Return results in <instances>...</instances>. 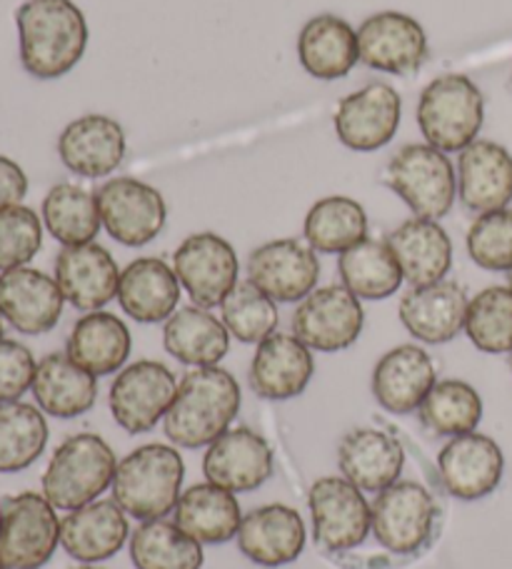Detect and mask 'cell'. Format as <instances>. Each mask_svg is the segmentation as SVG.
Masks as SVG:
<instances>
[{"label": "cell", "mask_w": 512, "mask_h": 569, "mask_svg": "<svg viewBox=\"0 0 512 569\" xmlns=\"http://www.w3.org/2000/svg\"><path fill=\"white\" fill-rule=\"evenodd\" d=\"M417 415L427 432L457 437L477 430L483 420V400L473 385L463 380H443L435 382V388L427 392Z\"/></svg>", "instance_id": "60d3db41"}, {"label": "cell", "mask_w": 512, "mask_h": 569, "mask_svg": "<svg viewBox=\"0 0 512 569\" xmlns=\"http://www.w3.org/2000/svg\"><path fill=\"white\" fill-rule=\"evenodd\" d=\"M130 560L138 569H200L205 555L176 522L148 520L130 535Z\"/></svg>", "instance_id": "f35d334b"}, {"label": "cell", "mask_w": 512, "mask_h": 569, "mask_svg": "<svg viewBox=\"0 0 512 569\" xmlns=\"http://www.w3.org/2000/svg\"><path fill=\"white\" fill-rule=\"evenodd\" d=\"M240 385L228 370L196 368L180 380L176 400L163 420L168 440L183 450H200L230 430L240 410Z\"/></svg>", "instance_id": "7a4b0ae2"}, {"label": "cell", "mask_w": 512, "mask_h": 569, "mask_svg": "<svg viewBox=\"0 0 512 569\" xmlns=\"http://www.w3.org/2000/svg\"><path fill=\"white\" fill-rule=\"evenodd\" d=\"M361 63L391 76H413L427 58V36L415 18L385 10L363 20L357 30Z\"/></svg>", "instance_id": "5bb4252c"}, {"label": "cell", "mask_w": 512, "mask_h": 569, "mask_svg": "<svg viewBox=\"0 0 512 569\" xmlns=\"http://www.w3.org/2000/svg\"><path fill=\"white\" fill-rule=\"evenodd\" d=\"M178 392V380L168 365L138 360L122 368L110 385V412L128 435L150 432L166 420Z\"/></svg>", "instance_id": "ba28073f"}, {"label": "cell", "mask_w": 512, "mask_h": 569, "mask_svg": "<svg viewBox=\"0 0 512 569\" xmlns=\"http://www.w3.org/2000/svg\"><path fill=\"white\" fill-rule=\"evenodd\" d=\"M48 445L43 412L28 402L0 405V475L23 472Z\"/></svg>", "instance_id": "ab89813d"}, {"label": "cell", "mask_w": 512, "mask_h": 569, "mask_svg": "<svg viewBox=\"0 0 512 569\" xmlns=\"http://www.w3.org/2000/svg\"><path fill=\"white\" fill-rule=\"evenodd\" d=\"M385 242L413 288L445 280L453 268V242L437 220L410 218Z\"/></svg>", "instance_id": "f1b7e54d"}, {"label": "cell", "mask_w": 512, "mask_h": 569, "mask_svg": "<svg viewBox=\"0 0 512 569\" xmlns=\"http://www.w3.org/2000/svg\"><path fill=\"white\" fill-rule=\"evenodd\" d=\"M120 272L118 262L98 242L63 248L56 258L58 288L73 308L83 312L102 310L118 298Z\"/></svg>", "instance_id": "44dd1931"}, {"label": "cell", "mask_w": 512, "mask_h": 569, "mask_svg": "<svg viewBox=\"0 0 512 569\" xmlns=\"http://www.w3.org/2000/svg\"><path fill=\"white\" fill-rule=\"evenodd\" d=\"M315 542L327 552H347L373 532V510L363 490L345 477H321L307 495Z\"/></svg>", "instance_id": "9c48e42d"}, {"label": "cell", "mask_w": 512, "mask_h": 569, "mask_svg": "<svg viewBox=\"0 0 512 569\" xmlns=\"http://www.w3.org/2000/svg\"><path fill=\"white\" fill-rule=\"evenodd\" d=\"M220 315L233 338L245 345H258L270 338L280 322L278 302L255 288L250 280L235 284L220 305Z\"/></svg>", "instance_id": "7bdbcfd3"}, {"label": "cell", "mask_w": 512, "mask_h": 569, "mask_svg": "<svg viewBox=\"0 0 512 569\" xmlns=\"http://www.w3.org/2000/svg\"><path fill=\"white\" fill-rule=\"evenodd\" d=\"M43 222L63 248L88 246L102 228L98 198L76 182H60L43 200Z\"/></svg>", "instance_id": "74e56055"}, {"label": "cell", "mask_w": 512, "mask_h": 569, "mask_svg": "<svg viewBox=\"0 0 512 569\" xmlns=\"http://www.w3.org/2000/svg\"><path fill=\"white\" fill-rule=\"evenodd\" d=\"M205 480L233 495L253 492L270 480L273 450L250 427H233L208 445L203 457Z\"/></svg>", "instance_id": "e0dca14e"}, {"label": "cell", "mask_w": 512, "mask_h": 569, "mask_svg": "<svg viewBox=\"0 0 512 569\" xmlns=\"http://www.w3.org/2000/svg\"><path fill=\"white\" fill-rule=\"evenodd\" d=\"M0 342H3V315H0Z\"/></svg>", "instance_id": "c3c4849f"}, {"label": "cell", "mask_w": 512, "mask_h": 569, "mask_svg": "<svg viewBox=\"0 0 512 569\" xmlns=\"http://www.w3.org/2000/svg\"><path fill=\"white\" fill-rule=\"evenodd\" d=\"M315 360L295 335L273 332L258 342L250 362V388L263 400L283 402L305 392L313 380Z\"/></svg>", "instance_id": "d6986e66"}, {"label": "cell", "mask_w": 512, "mask_h": 569, "mask_svg": "<svg viewBox=\"0 0 512 569\" xmlns=\"http://www.w3.org/2000/svg\"><path fill=\"white\" fill-rule=\"evenodd\" d=\"M457 196L470 210H503L512 200V156L493 140H475L460 152Z\"/></svg>", "instance_id": "7402d4cb"}, {"label": "cell", "mask_w": 512, "mask_h": 569, "mask_svg": "<svg viewBox=\"0 0 512 569\" xmlns=\"http://www.w3.org/2000/svg\"><path fill=\"white\" fill-rule=\"evenodd\" d=\"M183 480L186 462L178 447L152 442L122 457L110 490L112 500L136 520H166V515L176 512Z\"/></svg>", "instance_id": "3957f363"}, {"label": "cell", "mask_w": 512, "mask_h": 569, "mask_svg": "<svg viewBox=\"0 0 512 569\" xmlns=\"http://www.w3.org/2000/svg\"><path fill=\"white\" fill-rule=\"evenodd\" d=\"M465 332L480 352H512V288L493 284L480 290L467 305Z\"/></svg>", "instance_id": "b9f144b4"}, {"label": "cell", "mask_w": 512, "mask_h": 569, "mask_svg": "<svg viewBox=\"0 0 512 569\" xmlns=\"http://www.w3.org/2000/svg\"><path fill=\"white\" fill-rule=\"evenodd\" d=\"M387 188L397 192L415 218L440 220L455 206L457 178L443 150L410 142L391 158L385 168Z\"/></svg>", "instance_id": "8992f818"}, {"label": "cell", "mask_w": 512, "mask_h": 569, "mask_svg": "<svg viewBox=\"0 0 512 569\" xmlns=\"http://www.w3.org/2000/svg\"><path fill=\"white\" fill-rule=\"evenodd\" d=\"M76 569H98V567H88V565H86V567H76Z\"/></svg>", "instance_id": "f907efd6"}, {"label": "cell", "mask_w": 512, "mask_h": 569, "mask_svg": "<svg viewBox=\"0 0 512 569\" xmlns=\"http://www.w3.org/2000/svg\"><path fill=\"white\" fill-rule=\"evenodd\" d=\"M130 330L118 315L112 312H88L80 318L68 338V358L96 378H106L122 370L130 358Z\"/></svg>", "instance_id": "d6a6232c"}, {"label": "cell", "mask_w": 512, "mask_h": 569, "mask_svg": "<svg viewBox=\"0 0 512 569\" xmlns=\"http://www.w3.org/2000/svg\"><path fill=\"white\" fill-rule=\"evenodd\" d=\"M365 325L361 298L345 284L315 288L293 312V335L317 352H341L357 342Z\"/></svg>", "instance_id": "8fae6325"}, {"label": "cell", "mask_w": 512, "mask_h": 569, "mask_svg": "<svg viewBox=\"0 0 512 569\" xmlns=\"http://www.w3.org/2000/svg\"><path fill=\"white\" fill-rule=\"evenodd\" d=\"M373 510V535L393 555H413L435 527V502L423 485L401 482L377 492Z\"/></svg>", "instance_id": "4fadbf2b"}, {"label": "cell", "mask_w": 512, "mask_h": 569, "mask_svg": "<svg viewBox=\"0 0 512 569\" xmlns=\"http://www.w3.org/2000/svg\"><path fill=\"white\" fill-rule=\"evenodd\" d=\"M20 63L38 80L70 73L88 46V23L73 0H26L16 13Z\"/></svg>", "instance_id": "6da1fadb"}, {"label": "cell", "mask_w": 512, "mask_h": 569, "mask_svg": "<svg viewBox=\"0 0 512 569\" xmlns=\"http://www.w3.org/2000/svg\"><path fill=\"white\" fill-rule=\"evenodd\" d=\"M58 156L80 178H106L126 158V133L108 116H83L60 133Z\"/></svg>", "instance_id": "83f0119b"}, {"label": "cell", "mask_w": 512, "mask_h": 569, "mask_svg": "<svg viewBox=\"0 0 512 569\" xmlns=\"http://www.w3.org/2000/svg\"><path fill=\"white\" fill-rule=\"evenodd\" d=\"M180 288L176 270L166 260L138 258L120 272L118 302L136 322H163L178 310Z\"/></svg>", "instance_id": "f546056e"}, {"label": "cell", "mask_w": 512, "mask_h": 569, "mask_svg": "<svg viewBox=\"0 0 512 569\" xmlns=\"http://www.w3.org/2000/svg\"><path fill=\"white\" fill-rule=\"evenodd\" d=\"M116 470V452L100 435H73L50 457L43 472V495L56 510H80L110 490Z\"/></svg>", "instance_id": "277c9868"}, {"label": "cell", "mask_w": 512, "mask_h": 569, "mask_svg": "<svg viewBox=\"0 0 512 569\" xmlns=\"http://www.w3.org/2000/svg\"><path fill=\"white\" fill-rule=\"evenodd\" d=\"M405 452L401 442L375 427H355L337 445V467L347 482L363 492H383L403 472Z\"/></svg>", "instance_id": "603a6c76"}, {"label": "cell", "mask_w": 512, "mask_h": 569, "mask_svg": "<svg viewBox=\"0 0 512 569\" xmlns=\"http://www.w3.org/2000/svg\"><path fill=\"white\" fill-rule=\"evenodd\" d=\"M163 345L183 365L213 368L230 350V332L223 320L198 305L176 310L163 328Z\"/></svg>", "instance_id": "e575fe53"}, {"label": "cell", "mask_w": 512, "mask_h": 569, "mask_svg": "<svg viewBox=\"0 0 512 569\" xmlns=\"http://www.w3.org/2000/svg\"><path fill=\"white\" fill-rule=\"evenodd\" d=\"M437 375L430 355L417 345H401L385 352L373 370V395L383 410L410 415L420 410Z\"/></svg>", "instance_id": "4316f807"}, {"label": "cell", "mask_w": 512, "mask_h": 569, "mask_svg": "<svg viewBox=\"0 0 512 569\" xmlns=\"http://www.w3.org/2000/svg\"><path fill=\"white\" fill-rule=\"evenodd\" d=\"M63 290L53 278L33 268L0 272V315L23 335H43L63 315Z\"/></svg>", "instance_id": "ffe728a7"}, {"label": "cell", "mask_w": 512, "mask_h": 569, "mask_svg": "<svg viewBox=\"0 0 512 569\" xmlns=\"http://www.w3.org/2000/svg\"><path fill=\"white\" fill-rule=\"evenodd\" d=\"M337 272L345 288L361 300L391 298L405 280L391 246L371 238L343 252L337 260Z\"/></svg>", "instance_id": "d590c367"}, {"label": "cell", "mask_w": 512, "mask_h": 569, "mask_svg": "<svg viewBox=\"0 0 512 569\" xmlns=\"http://www.w3.org/2000/svg\"><path fill=\"white\" fill-rule=\"evenodd\" d=\"M467 305V295L457 282L440 280L403 295L401 322L415 340L445 345L465 330Z\"/></svg>", "instance_id": "cb8c5ba5"}, {"label": "cell", "mask_w": 512, "mask_h": 569, "mask_svg": "<svg viewBox=\"0 0 512 569\" xmlns=\"http://www.w3.org/2000/svg\"><path fill=\"white\" fill-rule=\"evenodd\" d=\"M28 196V178L23 168L6 156H0V210L20 206Z\"/></svg>", "instance_id": "7dc6e473"}, {"label": "cell", "mask_w": 512, "mask_h": 569, "mask_svg": "<svg viewBox=\"0 0 512 569\" xmlns=\"http://www.w3.org/2000/svg\"><path fill=\"white\" fill-rule=\"evenodd\" d=\"M467 252L477 268L490 272L512 270V210L477 216L467 230Z\"/></svg>", "instance_id": "ee69618b"}, {"label": "cell", "mask_w": 512, "mask_h": 569, "mask_svg": "<svg viewBox=\"0 0 512 569\" xmlns=\"http://www.w3.org/2000/svg\"><path fill=\"white\" fill-rule=\"evenodd\" d=\"M445 490L457 500L473 502L498 490L505 472V457L493 437L467 432L450 440L437 457Z\"/></svg>", "instance_id": "ac0fdd59"}, {"label": "cell", "mask_w": 512, "mask_h": 569, "mask_svg": "<svg viewBox=\"0 0 512 569\" xmlns=\"http://www.w3.org/2000/svg\"><path fill=\"white\" fill-rule=\"evenodd\" d=\"M485 120V98L467 76L445 73L430 80L417 100V126L427 146L463 152Z\"/></svg>", "instance_id": "5b68a950"}, {"label": "cell", "mask_w": 512, "mask_h": 569, "mask_svg": "<svg viewBox=\"0 0 512 569\" xmlns=\"http://www.w3.org/2000/svg\"><path fill=\"white\" fill-rule=\"evenodd\" d=\"M60 545V520L46 495L20 492L0 500V560L6 569H40Z\"/></svg>", "instance_id": "52a82bcc"}, {"label": "cell", "mask_w": 512, "mask_h": 569, "mask_svg": "<svg viewBox=\"0 0 512 569\" xmlns=\"http://www.w3.org/2000/svg\"><path fill=\"white\" fill-rule=\"evenodd\" d=\"M298 58L305 73L317 80L345 78L361 63L355 28L333 13L311 18L298 36Z\"/></svg>", "instance_id": "4dcf8cb0"}, {"label": "cell", "mask_w": 512, "mask_h": 569, "mask_svg": "<svg viewBox=\"0 0 512 569\" xmlns=\"http://www.w3.org/2000/svg\"><path fill=\"white\" fill-rule=\"evenodd\" d=\"M305 240L315 252L343 256L367 238V212L361 202L345 196L317 200L305 216Z\"/></svg>", "instance_id": "8d00e7d4"}, {"label": "cell", "mask_w": 512, "mask_h": 569, "mask_svg": "<svg viewBox=\"0 0 512 569\" xmlns=\"http://www.w3.org/2000/svg\"><path fill=\"white\" fill-rule=\"evenodd\" d=\"M43 246V226L36 210L10 206L0 210V272L26 268Z\"/></svg>", "instance_id": "f6af8a7d"}, {"label": "cell", "mask_w": 512, "mask_h": 569, "mask_svg": "<svg viewBox=\"0 0 512 569\" xmlns=\"http://www.w3.org/2000/svg\"><path fill=\"white\" fill-rule=\"evenodd\" d=\"M38 408L60 420L86 415L98 398V378L68 358V352H50L38 362L33 380Z\"/></svg>", "instance_id": "1f68e13d"}, {"label": "cell", "mask_w": 512, "mask_h": 569, "mask_svg": "<svg viewBox=\"0 0 512 569\" xmlns=\"http://www.w3.org/2000/svg\"><path fill=\"white\" fill-rule=\"evenodd\" d=\"M128 535L126 510L116 500H96L60 520V545L83 565L110 560L122 550Z\"/></svg>", "instance_id": "484cf974"}, {"label": "cell", "mask_w": 512, "mask_h": 569, "mask_svg": "<svg viewBox=\"0 0 512 569\" xmlns=\"http://www.w3.org/2000/svg\"><path fill=\"white\" fill-rule=\"evenodd\" d=\"M248 280L275 302H301L317 288L321 260L301 240H273L250 252Z\"/></svg>", "instance_id": "2e32d148"}, {"label": "cell", "mask_w": 512, "mask_h": 569, "mask_svg": "<svg viewBox=\"0 0 512 569\" xmlns=\"http://www.w3.org/2000/svg\"><path fill=\"white\" fill-rule=\"evenodd\" d=\"M510 368H512V352H510Z\"/></svg>", "instance_id": "f5cc1de1"}, {"label": "cell", "mask_w": 512, "mask_h": 569, "mask_svg": "<svg viewBox=\"0 0 512 569\" xmlns=\"http://www.w3.org/2000/svg\"><path fill=\"white\" fill-rule=\"evenodd\" d=\"M96 198L102 228L120 246L142 248L166 228V200L138 178H112L96 192Z\"/></svg>", "instance_id": "30bf717a"}, {"label": "cell", "mask_w": 512, "mask_h": 569, "mask_svg": "<svg viewBox=\"0 0 512 569\" xmlns=\"http://www.w3.org/2000/svg\"><path fill=\"white\" fill-rule=\"evenodd\" d=\"M238 547L260 567H285L305 550V522L288 505H265L243 517Z\"/></svg>", "instance_id": "d4e9b609"}, {"label": "cell", "mask_w": 512, "mask_h": 569, "mask_svg": "<svg viewBox=\"0 0 512 569\" xmlns=\"http://www.w3.org/2000/svg\"><path fill=\"white\" fill-rule=\"evenodd\" d=\"M0 569H6V565H3V560H0Z\"/></svg>", "instance_id": "816d5d0a"}, {"label": "cell", "mask_w": 512, "mask_h": 569, "mask_svg": "<svg viewBox=\"0 0 512 569\" xmlns=\"http://www.w3.org/2000/svg\"><path fill=\"white\" fill-rule=\"evenodd\" d=\"M508 282H510V288H512V270L508 272Z\"/></svg>", "instance_id": "681fc988"}, {"label": "cell", "mask_w": 512, "mask_h": 569, "mask_svg": "<svg viewBox=\"0 0 512 569\" xmlns=\"http://www.w3.org/2000/svg\"><path fill=\"white\" fill-rule=\"evenodd\" d=\"M36 358L26 345L16 340L0 342V405L18 402L33 388Z\"/></svg>", "instance_id": "bcb514c9"}, {"label": "cell", "mask_w": 512, "mask_h": 569, "mask_svg": "<svg viewBox=\"0 0 512 569\" xmlns=\"http://www.w3.org/2000/svg\"><path fill=\"white\" fill-rule=\"evenodd\" d=\"M240 522L238 497L213 482L188 487L176 507V525L200 545L230 542L238 537Z\"/></svg>", "instance_id": "836d02e7"}, {"label": "cell", "mask_w": 512, "mask_h": 569, "mask_svg": "<svg viewBox=\"0 0 512 569\" xmlns=\"http://www.w3.org/2000/svg\"><path fill=\"white\" fill-rule=\"evenodd\" d=\"M403 100L387 83H371L341 100L335 110V133L345 148L373 152L385 148L401 128Z\"/></svg>", "instance_id": "9a60e30c"}, {"label": "cell", "mask_w": 512, "mask_h": 569, "mask_svg": "<svg viewBox=\"0 0 512 569\" xmlns=\"http://www.w3.org/2000/svg\"><path fill=\"white\" fill-rule=\"evenodd\" d=\"M173 270L198 308H218L238 284L240 262L233 246L215 232H196L180 242Z\"/></svg>", "instance_id": "7c38bea8"}]
</instances>
